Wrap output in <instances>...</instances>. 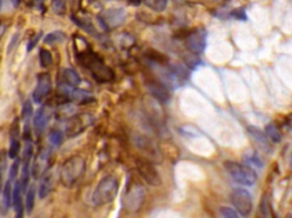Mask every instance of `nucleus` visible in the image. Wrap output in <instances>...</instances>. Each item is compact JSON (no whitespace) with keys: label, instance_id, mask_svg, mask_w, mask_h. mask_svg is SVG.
<instances>
[{"label":"nucleus","instance_id":"1","mask_svg":"<svg viewBox=\"0 0 292 218\" xmlns=\"http://www.w3.org/2000/svg\"><path fill=\"white\" fill-rule=\"evenodd\" d=\"M85 173L86 160L81 156H72L63 162L59 171V181L68 189H72L82 180Z\"/></svg>","mask_w":292,"mask_h":218},{"label":"nucleus","instance_id":"2","mask_svg":"<svg viewBox=\"0 0 292 218\" xmlns=\"http://www.w3.org/2000/svg\"><path fill=\"white\" fill-rule=\"evenodd\" d=\"M119 191L118 178L113 175L103 177L93 192L92 202L97 207L105 206L116 199Z\"/></svg>","mask_w":292,"mask_h":218},{"label":"nucleus","instance_id":"3","mask_svg":"<svg viewBox=\"0 0 292 218\" xmlns=\"http://www.w3.org/2000/svg\"><path fill=\"white\" fill-rule=\"evenodd\" d=\"M81 57L82 64L91 71L93 77L95 78L97 82L107 83L113 81V78H115L113 71L110 67H107L105 64H103V62L95 53H93L92 51L82 52Z\"/></svg>","mask_w":292,"mask_h":218},{"label":"nucleus","instance_id":"4","mask_svg":"<svg viewBox=\"0 0 292 218\" xmlns=\"http://www.w3.org/2000/svg\"><path fill=\"white\" fill-rule=\"evenodd\" d=\"M224 166L230 176L233 178L236 183H239V184L251 186L254 185L257 181L256 172L254 171V168H251L248 165H243V164H239L235 161H226Z\"/></svg>","mask_w":292,"mask_h":218},{"label":"nucleus","instance_id":"5","mask_svg":"<svg viewBox=\"0 0 292 218\" xmlns=\"http://www.w3.org/2000/svg\"><path fill=\"white\" fill-rule=\"evenodd\" d=\"M144 201V190L138 183H130L123 196V206L129 211H138Z\"/></svg>","mask_w":292,"mask_h":218},{"label":"nucleus","instance_id":"6","mask_svg":"<svg viewBox=\"0 0 292 218\" xmlns=\"http://www.w3.org/2000/svg\"><path fill=\"white\" fill-rule=\"evenodd\" d=\"M136 170L140 176L144 180L148 185L151 186H159L162 184V178L158 172L156 168L153 166V164L147 159H136Z\"/></svg>","mask_w":292,"mask_h":218},{"label":"nucleus","instance_id":"7","mask_svg":"<svg viewBox=\"0 0 292 218\" xmlns=\"http://www.w3.org/2000/svg\"><path fill=\"white\" fill-rule=\"evenodd\" d=\"M231 202L233 204L235 210L242 216H248L252 210V197L250 193L237 187L231 193Z\"/></svg>","mask_w":292,"mask_h":218},{"label":"nucleus","instance_id":"8","mask_svg":"<svg viewBox=\"0 0 292 218\" xmlns=\"http://www.w3.org/2000/svg\"><path fill=\"white\" fill-rule=\"evenodd\" d=\"M94 122V117L91 114H79L71 117L66 123L65 134L69 138H74L80 134L86 128L92 125Z\"/></svg>","mask_w":292,"mask_h":218},{"label":"nucleus","instance_id":"9","mask_svg":"<svg viewBox=\"0 0 292 218\" xmlns=\"http://www.w3.org/2000/svg\"><path fill=\"white\" fill-rule=\"evenodd\" d=\"M207 44V33L205 30H194L185 39V46L193 53L204 52Z\"/></svg>","mask_w":292,"mask_h":218},{"label":"nucleus","instance_id":"10","mask_svg":"<svg viewBox=\"0 0 292 218\" xmlns=\"http://www.w3.org/2000/svg\"><path fill=\"white\" fill-rule=\"evenodd\" d=\"M52 90V80L48 73H41L38 76L37 86L33 91V100L34 102L40 103L46 98Z\"/></svg>","mask_w":292,"mask_h":218},{"label":"nucleus","instance_id":"11","mask_svg":"<svg viewBox=\"0 0 292 218\" xmlns=\"http://www.w3.org/2000/svg\"><path fill=\"white\" fill-rule=\"evenodd\" d=\"M135 145L147 158L153 160H158V157L160 156L159 151H158L156 147L150 139L144 135H138L135 137Z\"/></svg>","mask_w":292,"mask_h":218},{"label":"nucleus","instance_id":"12","mask_svg":"<svg viewBox=\"0 0 292 218\" xmlns=\"http://www.w3.org/2000/svg\"><path fill=\"white\" fill-rule=\"evenodd\" d=\"M126 19V12L122 8H112L104 12L102 16V21L107 26L118 28L123 24Z\"/></svg>","mask_w":292,"mask_h":218},{"label":"nucleus","instance_id":"13","mask_svg":"<svg viewBox=\"0 0 292 218\" xmlns=\"http://www.w3.org/2000/svg\"><path fill=\"white\" fill-rule=\"evenodd\" d=\"M48 162H49V155L47 150H42L39 152L38 157L34 160L33 166L31 168V173L33 177H41L44 173L48 171Z\"/></svg>","mask_w":292,"mask_h":218},{"label":"nucleus","instance_id":"14","mask_svg":"<svg viewBox=\"0 0 292 218\" xmlns=\"http://www.w3.org/2000/svg\"><path fill=\"white\" fill-rule=\"evenodd\" d=\"M51 116H52V108L49 106H42L41 108L38 109V112L33 120L34 128H36V131L38 133L43 131V128L46 127Z\"/></svg>","mask_w":292,"mask_h":218},{"label":"nucleus","instance_id":"15","mask_svg":"<svg viewBox=\"0 0 292 218\" xmlns=\"http://www.w3.org/2000/svg\"><path fill=\"white\" fill-rule=\"evenodd\" d=\"M12 206H13V186H12V181L8 178V181L5 182L4 184L2 201H0V211H2V215L3 216L6 215L7 211L9 210V208Z\"/></svg>","mask_w":292,"mask_h":218},{"label":"nucleus","instance_id":"16","mask_svg":"<svg viewBox=\"0 0 292 218\" xmlns=\"http://www.w3.org/2000/svg\"><path fill=\"white\" fill-rule=\"evenodd\" d=\"M63 97L70 99L71 101H76L78 103H86L94 101V98L92 97L91 93H88L85 90H79V89L72 88L71 90H63Z\"/></svg>","mask_w":292,"mask_h":218},{"label":"nucleus","instance_id":"17","mask_svg":"<svg viewBox=\"0 0 292 218\" xmlns=\"http://www.w3.org/2000/svg\"><path fill=\"white\" fill-rule=\"evenodd\" d=\"M54 184H55V178H54L53 172L47 171L44 174L41 176L40 184H39V198L40 199H44V198L48 197L49 193L52 192Z\"/></svg>","mask_w":292,"mask_h":218},{"label":"nucleus","instance_id":"18","mask_svg":"<svg viewBox=\"0 0 292 218\" xmlns=\"http://www.w3.org/2000/svg\"><path fill=\"white\" fill-rule=\"evenodd\" d=\"M148 90L152 93V96L154 97L156 100L159 101H168L170 98L169 91L162 86V84L158 82H152L148 84Z\"/></svg>","mask_w":292,"mask_h":218},{"label":"nucleus","instance_id":"19","mask_svg":"<svg viewBox=\"0 0 292 218\" xmlns=\"http://www.w3.org/2000/svg\"><path fill=\"white\" fill-rule=\"evenodd\" d=\"M63 81L66 84L68 87L70 88H76L79 84L81 83L80 76L78 75V73L76 71H73L72 68H65L62 73Z\"/></svg>","mask_w":292,"mask_h":218},{"label":"nucleus","instance_id":"20","mask_svg":"<svg viewBox=\"0 0 292 218\" xmlns=\"http://www.w3.org/2000/svg\"><path fill=\"white\" fill-rule=\"evenodd\" d=\"M258 218H275L274 211L272 209L269 198L264 196L258 208Z\"/></svg>","mask_w":292,"mask_h":218},{"label":"nucleus","instance_id":"21","mask_svg":"<svg viewBox=\"0 0 292 218\" xmlns=\"http://www.w3.org/2000/svg\"><path fill=\"white\" fill-rule=\"evenodd\" d=\"M34 204H36V187L30 186L27 191L26 200H24V206H26V211L28 215L32 214Z\"/></svg>","mask_w":292,"mask_h":218},{"label":"nucleus","instance_id":"22","mask_svg":"<svg viewBox=\"0 0 292 218\" xmlns=\"http://www.w3.org/2000/svg\"><path fill=\"white\" fill-rule=\"evenodd\" d=\"M146 7L151 8L154 12H163L167 8L168 0H143Z\"/></svg>","mask_w":292,"mask_h":218},{"label":"nucleus","instance_id":"23","mask_svg":"<svg viewBox=\"0 0 292 218\" xmlns=\"http://www.w3.org/2000/svg\"><path fill=\"white\" fill-rule=\"evenodd\" d=\"M249 132H250L251 137L254 138L255 140L259 143V145H261L263 147H267V146H268V143H267V137L264 134L263 132L259 131L258 128L250 127V128H249Z\"/></svg>","mask_w":292,"mask_h":218},{"label":"nucleus","instance_id":"24","mask_svg":"<svg viewBox=\"0 0 292 218\" xmlns=\"http://www.w3.org/2000/svg\"><path fill=\"white\" fill-rule=\"evenodd\" d=\"M64 38H65L64 33H62L61 31H55V32L47 34V36L44 37L43 41L47 44H56V43L62 42L64 40Z\"/></svg>","mask_w":292,"mask_h":218},{"label":"nucleus","instance_id":"25","mask_svg":"<svg viewBox=\"0 0 292 218\" xmlns=\"http://www.w3.org/2000/svg\"><path fill=\"white\" fill-rule=\"evenodd\" d=\"M266 135L267 138H269L273 142H280L281 140V134L279 128L276 127L274 124H268L266 126Z\"/></svg>","mask_w":292,"mask_h":218},{"label":"nucleus","instance_id":"26","mask_svg":"<svg viewBox=\"0 0 292 218\" xmlns=\"http://www.w3.org/2000/svg\"><path fill=\"white\" fill-rule=\"evenodd\" d=\"M39 59H40L42 67H49L53 64L52 53L46 50V49H41L40 52H39Z\"/></svg>","mask_w":292,"mask_h":218},{"label":"nucleus","instance_id":"27","mask_svg":"<svg viewBox=\"0 0 292 218\" xmlns=\"http://www.w3.org/2000/svg\"><path fill=\"white\" fill-rule=\"evenodd\" d=\"M19 141L18 139H14L11 138V146H9V151H8V157L11 158V159H16V157L19 152Z\"/></svg>","mask_w":292,"mask_h":218},{"label":"nucleus","instance_id":"28","mask_svg":"<svg viewBox=\"0 0 292 218\" xmlns=\"http://www.w3.org/2000/svg\"><path fill=\"white\" fill-rule=\"evenodd\" d=\"M219 217L220 218H240L235 209L230 207H220L219 208Z\"/></svg>","mask_w":292,"mask_h":218},{"label":"nucleus","instance_id":"29","mask_svg":"<svg viewBox=\"0 0 292 218\" xmlns=\"http://www.w3.org/2000/svg\"><path fill=\"white\" fill-rule=\"evenodd\" d=\"M51 7L53 12L57 15H63L65 13V3L63 0H52Z\"/></svg>","mask_w":292,"mask_h":218},{"label":"nucleus","instance_id":"30","mask_svg":"<svg viewBox=\"0 0 292 218\" xmlns=\"http://www.w3.org/2000/svg\"><path fill=\"white\" fill-rule=\"evenodd\" d=\"M244 161H245V165L252 167H257V168H260L263 166V162L259 159L258 157L256 155H246L244 157Z\"/></svg>","mask_w":292,"mask_h":218},{"label":"nucleus","instance_id":"31","mask_svg":"<svg viewBox=\"0 0 292 218\" xmlns=\"http://www.w3.org/2000/svg\"><path fill=\"white\" fill-rule=\"evenodd\" d=\"M49 140H51L54 146L61 145V142L63 140V134L57 130H53L51 132V134H49Z\"/></svg>","mask_w":292,"mask_h":218},{"label":"nucleus","instance_id":"32","mask_svg":"<svg viewBox=\"0 0 292 218\" xmlns=\"http://www.w3.org/2000/svg\"><path fill=\"white\" fill-rule=\"evenodd\" d=\"M32 112H33V108H32V103L30 100H27L24 102L23 105V109H22V117L23 120H29L30 117L32 115Z\"/></svg>","mask_w":292,"mask_h":218},{"label":"nucleus","instance_id":"33","mask_svg":"<svg viewBox=\"0 0 292 218\" xmlns=\"http://www.w3.org/2000/svg\"><path fill=\"white\" fill-rule=\"evenodd\" d=\"M19 162H21V160L19 159H16L14 161L13 165L11 166V170H9V180L13 181L16 178L17 174H18V167H19Z\"/></svg>","mask_w":292,"mask_h":218},{"label":"nucleus","instance_id":"34","mask_svg":"<svg viewBox=\"0 0 292 218\" xmlns=\"http://www.w3.org/2000/svg\"><path fill=\"white\" fill-rule=\"evenodd\" d=\"M24 210H26V206H24V201L21 202L18 206H16L14 208L15 211V218H23L24 215Z\"/></svg>","mask_w":292,"mask_h":218},{"label":"nucleus","instance_id":"35","mask_svg":"<svg viewBox=\"0 0 292 218\" xmlns=\"http://www.w3.org/2000/svg\"><path fill=\"white\" fill-rule=\"evenodd\" d=\"M40 36H41V33H39L38 36H34L31 40H30V42H29V44H28V47H27V50L28 51H31L32 49L34 48V46H36V44L38 43V41H39V39H40Z\"/></svg>","mask_w":292,"mask_h":218},{"label":"nucleus","instance_id":"36","mask_svg":"<svg viewBox=\"0 0 292 218\" xmlns=\"http://www.w3.org/2000/svg\"><path fill=\"white\" fill-rule=\"evenodd\" d=\"M32 3L37 8H42L43 6V0H32Z\"/></svg>","mask_w":292,"mask_h":218},{"label":"nucleus","instance_id":"37","mask_svg":"<svg viewBox=\"0 0 292 218\" xmlns=\"http://www.w3.org/2000/svg\"><path fill=\"white\" fill-rule=\"evenodd\" d=\"M13 4V6L14 7H17L18 6V4H19V0H9Z\"/></svg>","mask_w":292,"mask_h":218},{"label":"nucleus","instance_id":"38","mask_svg":"<svg viewBox=\"0 0 292 218\" xmlns=\"http://www.w3.org/2000/svg\"><path fill=\"white\" fill-rule=\"evenodd\" d=\"M290 162H291V166H292V152H291V160H290Z\"/></svg>","mask_w":292,"mask_h":218}]
</instances>
